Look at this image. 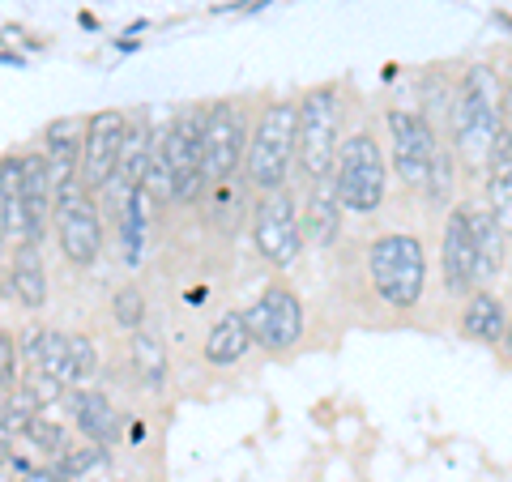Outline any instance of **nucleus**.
Returning <instances> with one entry per match:
<instances>
[{"label": "nucleus", "mask_w": 512, "mask_h": 482, "mask_svg": "<svg viewBox=\"0 0 512 482\" xmlns=\"http://www.w3.org/2000/svg\"><path fill=\"white\" fill-rule=\"evenodd\" d=\"M504 133V73L495 60L461 64L453 103L444 120V146L453 150L466 180H478L487 167L495 137Z\"/></svg>", "instance_id": "f257e3e1"}, {"label": "nucleus", "mask_w": 512, "mask_h": 482, "mask_svg": "<svg viewBox=\"0 0 512 482\" xmlns=\"http://www.w3.org/2000/svg\"><path fill=\"white\" fill-rule=\"evenodd\" d=\"M363 282L376 295V303L393 316H410L427 299V248L419 231L384 227L363 244Z\"/></svg>", "instance_id": "f03ea898"}, {"label": "nucleus", "mask_w": 512, "mask_h": 482, "mask_svg": "<svg viewBox=\"0 0 512 482\" xmlns=\"http://www.w3.org/2000/svg\"><path fill=\"white\" fill-rule=\"evenodd\" d=\"M295 94H265L261 111L252 116V133L239 163V184L252 197L295 184Z\"/></svg>", "instance_id": "7ed1b4c3"}, {"label": "nucleus", "mask_w": 512, "mask_h": 482, "mask_svg": "<svg viewBox=\"0 0 512 482\" xmlns=\"http://www.w3.org/2000/svg\"><path fill=\"white\" fill-rule=\"evenodd\" d=\"M346 82H316L295 94V184H312L333 175L338 141L346 133Z\"/></svg>", "instance_id": "20e7f679"}, {"label": "nucleus", "mask_w": 512, "mask_h": 482, "mask_svg": "<svg viewBox=\"0 0 512 482\" xmlns=\"http://www.w3.org/2000/svg\"><path fill=\"white\" fill-rule=\"evenodd\" d=\"M333 184H338L342 210L355 218H376L389 201V158H384V137L372 120L346 128L333 158Z\"/></svg>", "instance_id": "39448f33"}, {"label": "nucleus", "mask_w": 512, "mask_h": 482, "mask_svg": "<svg viewBox=\"0 0 512 482\" xmlns=\"http://www.w3.org/2000/svg\"><path fill=\"white\" fill-rule=\"evenodd\" d=\"M52 218H56V239L64 261L77 269H90L103 252V214L94 192L77 180V175H64L52 184Z\"/></svg>", "instance_id": "423d86ee"}, {"label": "nucleus", "mask_w": 512, "mask_h": 482, "mask_svg": "<svg viewBox=\"0 0 512 482\" xmlns=\"http://www.w3.org/2000/svg\"><path fill=\"white\" fill-rule=\"evenodd\" d=\"M244 320H248L252 346L274 359H286L303 342V333H308V308H303L295 286L282 278L261 286V295L244 308Z\"/></svg>", "instance_id": "0eeeda50"}, {"label": "nucleus", "mask_w": 512, "mask_h": 482, "mask_svg": "<svg viewBox=\"0 0 512 482\" xmlns=\"http://www.w3.org/2000/svg\"><path fill=\"white\" fill-rule=\"evenodd\" d=\"M252 248L269 269H291L299 265L303 248V222H299V188H278L256 197L252 205Z\"/></svg>", "instance_id": "6e6552de"}, {"label": "nucleus", "mask_w": 512, "mask_h": 482, "mask_svg": "<svg viewBox=\"0 0 512 482\" xmlns=\"http://www.w3.org/2000/svg\"><path fill=\"white\" fill-rule=\"evenodd\" d=\"M380 124H384V141H389V150H393L397 184H402V192H414V197H419L423 184H427L431 158H436L444 137L414 107H397V103L380 111Z\"/></svg>", "instance_id": "1a4fd4ad"}, {"label": "nucleus", "mask_w": 512, "mask_h": 482, "mask_svg": "<svg viewBox=\"0 0 512 482\" xmlns=\"http://www.w3.org/2000/svg\"><path fill=\"white\" fill-rule=\"evenodd\" d=\"M248 133H252V111L244 99L210 103V120H205V137H201V180L205 184L235 180L239 163H244Z\"/></svg>", "instance_id": "9d476101"}, {"label": "nucleus", "mask_w": 512, "mask_h": 482, "mask_svg": "<svg viewBox=\"0 0 512 482\" xmlns=\"http://www.w3.org/2000/svg\"><path fill=\"white\" fill-rule=\"evenodd\" d=\"M205 120H210V103H188L167 120V128L158 133V150H163L167 167L175 175V201H201L205 180H201V137Z\"/></svg>", "instance_id": "9b49d317"}, {"label": "nucleus", "mask_w": 512, "mask_h": 482, "mask_svg": "<svg viewBox=\"0 0 512 482\" xmlns=\"http://www.w3.org/2000/svg\"><path fill=\"white\" fill-rule=\"evenodd\" d=\"M124 128L128 116L116 107L94 111L86 120V141H82V158H77V180H82L90 192H103L107 180L116 175L120 163V146H124Z\"/></svg>", "instance_id": "f8f14e48"}, {"label": "nucleus", "mask_w": 512, "mask_h": 482, "mask_svg": "<svg viewBox=\"0 0 512 482\" xmlns=\"http://www.w3.org/2000/svg\"><path fill=\"white\" fill-rule=\"evenodd\" d=\"M440 286L448 299H466L474 291V244L461 201L448 205L440 222Z\"/></svg>", "instance_id": "ddd939ff"}, {"label": "nucleus", "mask_w": 512, "mask_h": 482, "mask_svg": "<svg viewBox=\"0 0 512 482\" xmlns=\"http://www.w3.org/2000/svg\"><path fill=\"white\" fill-rule=\"evenodd\" d=\"M342 218H346V210H342V197H338V184H333V175L303 184L299 222H303V239H308V248H316V252H333V248H338Z\"/></svg>", "instance_id": "4468645a"}, {"label": "nucleus", "mask_w": 512, "mask_h": 482, "mask_svg": "<svg viewBox=\"0 0 512 482\" xmlns=\"http://www.w3.org/2000/svg\"><path fill=\"white\" fill-rule=\"evenodd\" d=\"M461 214H466L470 244H474V286H495V278L508 265L512 239L500 231V222L491 218V210L478 197H461Z\"/></svg>", "instance_id": "2eb2a0df"}, {"label": "nucleus", "mask_w": 512, "mask_h": 482, "mask_svg": "<svg viewBox=\"0 0 512 482\" xmlns=\"http://www.w3.org/2000/svg\"><path fill=\"white\" fill-rule=\"evenodd\" d=\"M22 210H26L22 239L43 248L47 231H52V171H47L43 150L22 154Z\"/></svg>", "instance_id": "dca6fc26"}, {"label": "nucleus", "mask_w": 512, "mask_h": 482, "mask_svg": "<svg viewBox=\"0 0 512 482\" xmlns=\"http://www.w3.org/2000/svg\"><path fill=\"white\" fill-rule=\"evenodd\" d=\"M504 325H508V303L495 286H474V291L461 299V312H457V333L466 342H478V346H500L504 337Z\"/></svg>", "instance_id": "f3484780"}, {"label": "nucleus", "mask_w": 512, "mask_h": 482, "mask_svg": "<svg viewBox=\"0 0 512 482\" xmlns=\"http://www.w3.org/2000/svg\"><path fill=\"white\" fill-rule=\"evenodd\" d=\"M478 184H483V205L491 210V218L500 222V231L512 239V137L508 133L495 137Z\"/></svg>", "instance_id": "a211bd4d"}, {"label": "nucleus", "mask_w": 512, "mask_h": 482, "mask_svg": "<svg viewBox=\"0 0 512 482\" xmlns=\"http://www.w3.org/2000/svg\"><path fill=\"white\" fill-rule=\"evenodd\" d=\"M69 410H73L77 431H82L90 444L111 448V444L120 440V414L107 401V393H99V389H73Z\"/></svg>", "instance_id": "6ab92c4d"}, {"label": "nucleus", "mask_w": 512, "mask_h": 482, "mask_svg": "<svg viewBox=\"0 0 512 482\" xmlns=\"http://www.w3.org/2000/svg\"><path fill=\"white\" fill-rule=\"evenodd\" d=\"M86 141V116H60L43 128V158L52 171V184L64 175H77V158H82Z\"/></svg>", "instance_id": "aec40b11"}, {"label": "nucleus", "mask_w": 512, "mask_h": 482, "mask_svg": "<svg viewBox=\"0 0 512 482\" xmlns=\"http://www.w3.org/2000/svg\"><path fill=\"white\" fill-rule=\"evenodd\" d=\"M248 350H252V333H248V320H244V308L239 312H222L210 333H205V346H201V355L210 367H235V363H244L248 359Z\"/></svg>", "instance_id": "412c9836"}, {"label": "nucleus", "mask_w": 512, "mask_h": 482, "mask_svg": "<svg viewBox=\"0 0 512 482\" xmlns=\"http://www.w3.org/2000/svg\"><path fill=\"white\" fill-rule=\"evenodd\" d=\"M9 291L22 308L39 312L47 303V269H43V248L18 239V248L9 256Z\"/></svg>", "instance_id": "4be33fe9"}, {"label": "nucleus", "mask_w": 512, "mask_h": 482, "mask_svg": "<svg viewBox=\"0 0 512 482\" xmlns=\"http://www.w3.org/2000/svg\"><path fill=\"white\" fill-rule=\"evenodd\" d=\"M154 197L146 188H133L128 192V201H124V210H120V256H124V265H141L146 261V244H150V227H154Z\"/></svg>", "instance_id": "5701e85b"}, {"label": "nucleus", "mask_w": 512, "mask_h": 482, "mask_svg": "<svg viewBox=\"0 0 512 482\" xmlns=\"http://www.w3.org/2000/svg\"><path fill=\"white\" fill-rule=\"evenodd\" d=\"M461 64H427L419 69V116L444 137V120H448V103H453Z\"/></svg>", "instance_id": "b1692460"}, {"label": "nucleus", "mask_w": 512, "mask_h": 482, "mask_svg": "<svg viewBox=\"0 0 512 482\" xmlns=\"http://www.w3.org/2000/svg\"><path fill=\"white\" fill-rule=\"evenodd\" d=\"M128 355H133V372L141 380V389H150V393H163L167 389L171 363H167L163 337L150 333V329H137L133 333V346H128Z\"/></svg>", "instance_id": "393cba45"}, {"label": "nucleus", "mask_w": 512, "mask_h": 482, "mask_svg": "<svg viewBox=\"0 0 512 482\" xmlns=\"http://www.w3.org/2000/svg\"><path fill=\"white\" fill-rule=\"evenodd\" d=\"M457 175H461L457 158H453V150H448L444 141H440L436 158H431V171H427V184H423V192H419V201L427 205L431 214L444 218L448 205H457Z\"/></svg>", "instance_id": "a878e982"}, {"label": "nucleus", "mask_w": 512, "mask_h": 482, "mask_svg": "<svg viewBox=\"0 0 512 482\" xmlns=\"http://www.w3.org/2000/svg\"><path fill=\"white\" fill-rule=\"evenodd\" d=\"M26 359L35 363V380L64 384V363H69V337L56 333V329H39V333H30V342H26ZM64 389H69V384H64Z\"/></svg>", "instance_id": "bb28decb"}, {"label": "nucleus", "mask_w": 512, "mask_h": 482, "mask_svg": "<svg viewBox=\"0 0 512 482\" xmlns=\"http://www.w3.org/2000/svg\"><path fill=\"white\" fill-rule=\"evenodd\" d=\"M43 414V401L35 397L30 384H18V389H9L5 401H0V431L5 436H26V427L35 423Z\"/></svg>", "instance_id": "cd10ccee"}, {"label": "nucleus", "mask_w": 512, "mask_h": 482, "mask_svg": "<svg viewBox=\"0 0 512 482\" xmlns=\"http://www.w3.org/2000/svg\"><path fill=\"white\" fill-rule=\"evenodd\" d=\"M0 205H5L9 231L22 239V227H26V210H22V154H5V158H0Z\"/></svg>", "instance_id": "c85d7f7f"}, {"label": "nucleus", "mask_w": 512, "mask_h": 482, "mask_svg": "<svg viewBox=\"0 0 512 482\" xmlns=\"http://www.w3.org/2000/svg\"><path fill=\"white\" fill-rule=\"evenodd\" d=\"M146 312H150V303L137 282H124L120 291L111 295V320H116V329H124V333H137L146 325Z\"/></svg>", "instance_id": "c756f323"}, {"label": "nucleus", "mask_w": 512, "mask_h": 482, "mask_svg": "<svg viewBox=\"0 0 512 482\" xmlns=\"http://www.w3.org/2000/svg\"><path fill=\"white\" fill-rule=\"evenodd\" d=\"M99 372V350H94L90 337H69V363H64V384L73 389H86Z\"/></svg>", "instance_id": "7c9ffc66"}, {"label": "nucleus", "mask_w": 512, "mask_h": 482, "mask_svg": "<svg viewBox=\"0 0 512 482\" xmlns=\"http://www.w3.org/2000/svg\"><path fill=\"white\" fill-rule=\"evenodd\" d=\"M141 188L154 197V205H171L175 201V175L167 167L163 150H158V133H154V146H150V163H146V180H141Z\"/></svg>", "instance_id": "2f4dec72"}, {"label": "nucleus", "mask_w": 512, "mask_h": 482, "mask_svg": "<svg viewBox=\"0 0 512 482\" xmlns=\"http://www.w3.org/2000/svg\"><path fill=\"white\" fill-rule=\"evenodd\" d=\"M26 440L39 448V453H47V457H60L64 448H69V431H64L52 414H39L35 423L26 427Z\"/></svg>", "instance_id": "473e14b6"}, {"label": "nucleus", "mask_w": 512, "mask_h": 482, "mask_svg": "<svg viewBox=\"0 0 512 482\" xmlns=\"http://www.w3.org/2000/svg\"><path fill=\"white\" fill-rule=\"evenodd\" d=\"M18 389V342L9 333H0V393Z\"/></svg>", "instance_id": "72a5a7b5"}, {"label": "nucleus", "mask_w": 512, "mask_h": 482, "mask_svg": "<svg viewBox=\"0 0 512 482\" xmlns=\"http://www.w3.org/2000/svg\"><path fill=\"white\" fill-rule=\"evenodd\" d=\"M495 350H500V363L512 372V308H508V325H504V337H500V346Z\"/></svg>", "instance_id": "f704fd0d"}, {"label": "nucleus", "mask_w": 512, "mask_h": 482, "mask_svg": "<svg viewBox=\"0 0 512 482\" xmlns=\"http://www.w3.org/2000/svg\"><path fill=\"white\" fill-rule=\"evenodd\" d=\"M504 133L512 137V73H504Z\"/></svg>", "instance_id": "c9c22d12"}, {"label": "nucleus", "mask_w": 512, "mask_h": 482, "mask_svg": "<svg viewBox=\"0 0 512 482\" xmlns=\"http://www.w3.org/2000/svg\"><path fill=\"white\" fill-rule=\"evenodd\" d=\"M269 0H235V5H227V9H235V13H252V9H265Z\"/></svg>", "instance_id": "e433bc0d"}, {"label": "nucleus", "mask_w": 512, "mask_h": 482, "mask_svg": "<svg viewBox=\"0 0 512 482\" xmlns=\"http://www.w3.org/2000/svg\"><path fill=\"white\" fill-rule=\"evenodd\" d=\"M491 22H500L504 30H512V13H504V9H495V13H491Z\"/></svg>", "instance_id": "4c0bfd02"}, {"label": "nucleus", "mask_w": 512, "mask_h": 482, "mask_svg": "<svg viewBox=\"0 0 512 482\" xmlns=\"http://www.w3.org/2000/svg\"><path fill=\"white\" fill-rule=\"evenodd\" d=\"M128 440H133V444L146 440V423H133V431H128Z\"/></svg>", "instance_id": "58836bf2"}, {"label": "nucleus", "mask_w": 512, "mask_h": 482, "mask_svg": "<svg viewBox=\"0 0 512 482\" xmlns=\"http://www.w3.org/2000/svg\"><path fill=\"white\" fill-rule=\"evenodd\" d=\"M5 235H9V222H5V205H0V248H5Z\"/></svg>", "instance_id": "ea45409f"}, {"label": "nucleus", "mask_w": 512, "mask_h": 482, "mask_svg": "<svg viewBox=\"0 0 512 482\" xmlns=\"http://www.w3.org/2000/svg\"><path fill=\"white\" fill-rule=\"evenodd\" d=\"M0 482H9V478H5V474H0Z\"/></svg>", "instance_id": "a19ab883"}]
</instances>
